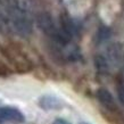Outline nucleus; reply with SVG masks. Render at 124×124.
<instances>
[{"label":"nucleus","mask_w":124,"mask_h":124,"mask_svg":"<svg viewBox=\"0 0 124 124\" xmlns=\"http://www.w3.org/2000/svg\"><path fill=\"white\" fill-rule=\"evenodd\" d=\"M0 6L13 30L23 37H27L32 33V21L25 9L21 7L19 0H0Z\"/></svg>","instance_id":"obj_1"},{"label":"nucleus","mask_w":124,"mask_h":124,"mask_svg":"<svg viewBox=\"0 0 124 124\" xmlns=\"http://www.w3.org/2000/svg\"><path fill=\"white\" fill-rule=\"evenodd\" d=\"M38 25L43 33L50 37L54 41H56L58 35H59L60 26H57L49 14L42 13L38 16Z\"/></svg>","instance_id":"obj_2"},{"label":"nucleus","mask_w":124,"mask_h":124,"mask_svg":"<svg viewBox=\"0 0 124 124\" xmlns=\"http://www.w3.org/2000/svg\"><path fill=\"white\" fill-rule=\"evenodd\" d=\"M0 118L4 121H9L14 123H23L25 122V116L19 109L11 107V106H4L0 107Z\"/></svg>","instance_id":"obj_3"},{"label":"nucleus","mask_w":124,"mask_h":124,"mask_svg":"<svg viewBox=\"0 0 124 124\" xmlns=\"http://www.w3.org/2000/svg\"><path fill=\"white\" fill-rule=\"evenodd\" d=\"M97 98H98V100L100 101V104H101L104 107H106L107 109H109V110H115V109H116L115 99H114L112 93H110L107 89L100 88V89L97 91Z\"/></svg>","instance_id":"obj_4"},{"label":"nucleus","mask_w":124,"mask_h":124,"mask_svg":"<svg viewBox=\"0 0 124 124\" xmlns=\"http://www.w3.org/2000/svg\"><path fill=\"white\" fill-rule=\"evenodd\" d=\"M39 105L41 108H43L45 110H51V109H58L63 106V102L60 101L59 99L55 96L51 94H46L42 96L39 100Z\"/></svg>","instance_id":"obj_5"},{"label":"nucleus","mask_w":124,"mask_h":124,"mask_svg":"<svg viewBox=\"0 0 124 124\" xmlns=\"http://www.w3.org/2000/svg\"><path fill=\"white\" fill-rule=\"evenodd\" d=\"M94 63H96V67H97V70L99 72H101V73L107 72V70H108V62L104 56H97Z\"/></svg>","instance_id":"obj_6"},{"label":"nucleus","mask_w":124,"mask_h":124,"mask_svg":"<svg viewBox=\"0 0 124 124\" xmlns=\"http://www.w3.org/2000/svg\"><path fill=\"white\" fill-rule=\"evenodd\" d=\"M9 26H10V23L8 21L7 16L4 13V10L0 8V33H4V32L8 31Z\"/></svg>","instance_id":"obj_7"},{"label":"nucleus","mask_w":124,"mask_h":124,"mask_svg":"<svg viewBox=\"0 0 124 124\" xmlns=\"http://www.w3.org/2000/svg\"><path fill=\"white\" fill-rule=\"evenodd\" d=\"M109 35H110V31L107 29V27H101L100 30H99V32H98V35H97V39L98 41H106L107 39L109 38Z\"/></svg>","instance_id":"obj_8"},{"label":"nucleus","mask_w":124,"mask_h":124,"mask_svg":"<svg viewBox=\"0 0 124 124\" xmlns=\"http://www.w3.org/2000/svg\"><path fill=\"white\" fill-rule=\"evenodd\" d=\"M117 94H118V99H120L121 104L124 106V83H121L117 86Z\"/></svg>","instance_id":"obj_9"},{"label":"nucleus","mask_w":124,"mask_h":124,"mask_svg":"<svg viewBox=\"0 0 124 124\" xmlns=\"http://www.w3.org/2000/svg\"><path fill=\"white\" fill-rule=\"evenodd\" d=\"M54 124H71V123L67 122V121L63 120V118H57V120L54 122Z\"/></svg>","instance_id":"obj_10"},{"label":"nucleus","mask_w":124,"mask_h":124,"mask_svg":"<svg viewBox=\"0 0 124 124\" xmlns=\"http://www.w3.org/2000/svg\"><path fill=\"white\" fill-rule=\"evenodd\" d=\"M80 124H90V123H88V122H81Z\"/></svg>","instance_id":"obj_11"}]
</instances>
